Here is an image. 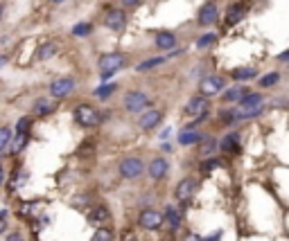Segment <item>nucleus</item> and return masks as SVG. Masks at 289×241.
<instances>
[{
	"label": "nucleus",
	"mask_w": 289,
	"mask_h": 241,
	"mask_svg": "<svg viewBox=\"0 0 289 241\" xmlns=\"http://www.w3.org/2000/svg\"><path fill=\"white\" fill-rule=\"evenodd\" d=\"M111 93H115V83H104V86H100L95 90V97L97 100H107V97H111Z\"/></svg>",
	"instance_id": "nucleus-29"
},
{
	"label": "nucleus",
	"mask_w": 289,
	"mask_h": 241,
	"mask_svg": "<svg viewBox=\"0 0 289 241\" xmlns=\"http://www.w3.org/2000/svg\"><path fill=\"white\" fill-rule=\"evenodd\" d=\"M9 147H12V129H9V126H5V129L0 131V149H2V151H7Z\"/></svg>",
	"instance_id": "nucleus-28"
},
{
	"label": "nucleus",
	"mask_w": 289,
	"mask_h": 241,
	"mask_svg": "<svg viewBox=\"0 0 289 241\" xmlns=\"http://www.w3.org/2000/svg\"><path fill=\"white\" fill-rule=\"evenodd\" d=\"M138 223L145 230H158L160 225L165 223V214H160L156 210H142L140 217H138Z\"/></svg>",
	"instance_id": "nucleus-6"
},
{
	"label": "nucleus",
	"mask_w": 289,
	"mask_h": 241,
	"mask_svg": "<svg viewBox=\"0 0 289 241\" xmlns=\"http://www.w3.org/2000/svg\"><path fill=\"white\" fill-rule=\"evenodd\" d=\"M183 241H203V239L199 235H195V232H188V235L183 237Z\"/></svg>",
	"instance_id": "nucleus-36"
},
{
	"label": "nucleus",
	"mask_w": 289,
	"mask_h": 241,
	"mask_svg": "<svg viewBox=\"0 0 289 241\" xmlns=\"http://www.w3.org/2000/svg\"><path fill=\"white\" fill-rule=\"evenodd\" d=\"M57 111V97H41L34 104V113L36 115H52Z\"/></svg>",
	"instance_id": "nucleus-14"
},
{
	"label": "nucleus",
	"mask_w": 289,
	"mask_h": 241,
	"mask_svg": "<svg viewBox=\"0 0 289 241\" xmlns=\"http://www.w3.org/2000/svg\"><path fill=\"white\" fill-rule=\"evenodd\" d=\"M217 16H219V7L217 2H213V0H208L206 5L199 9V14H197V23L203 25V27H208V25L217 23Z\"/></svg>",
	"instance_id": "nucleus-7"
},
{
	"label": "nucleus",
	"mask_w": 289,
	"mask_h": 241,
	"mask_svg": "<svg viewBox=\"0 0 289 241\" xmlns=\"http://www.w3.org/2000/svg\"><path fill=\"white\" fill-rule=\"evenodd\" d=\"M5 241H23V237L18 235V232H12V235H7Z\"/></svg>",
	"instance_id": "nucleus-37"
},
{
	"label": "nucleus",
	"mask_w": 289,
	"mask_h": 241,
	"mask_svg": "<svg viewBox=\"0 0 289 241\" xmlns=\"http://www.w3.org/2000/svg\"><path fill=\"white\" fill-rule=\"evenodd\" d=\"M124 54L120 52H109L100 59V72H118L124 65Z\"/></svg>",
	"instance_id": "nucleus-9"
},
{
	"label": "nucleus",
	"mask_w": 289,
	"mask_h": 241,
	"mask_svg": "<svg viewBox=\"0 0 289 241\" xmlns=\"http://www.w3.org/2000/svg\"><path fill=\"white\" fill-rule=\"evenodd\" d=\"M195 192H197L195 178H183V181L177 185V189H174V196H177L178 203H188V201L195 196Z\"/></svg>",
	"instance_id": "nucleus-10"
},
{
	"label": "nucleus",
	"mask_w": 289,
	"mask_h": 241,
	"mask_svg": "<svg viewBox=\"0 0 289 241\" xmlns=\"http://www.w3.org/2000/svg\"><path fill=\"white\" fill-rule=\"evenodd\" d=\"M52 2H66V0H52Z\"/></svg>",
	"instance_id": "nucleus-41"
},
{
	"label": "nucleus",
	"mask_w": 289,
	"mask_h": 241,
	"mask_svg": "<svg viewBox=\"0 0 289 241\" xmlns=\"http://www.w3.org/2000/svg\"><path fill=\"white\" fill-rule=\"evenodd\" d=\"M178 142H181L183 147H190V144L203 142V138H201L199 131H181V133H178Z\"/></svg>",
	"instance_id": "nucleus-21"
},
{
	"label": "nucleus",
	"mask_w": 289,
	"mask_h": 241,
	"mask_svg": "<svg viewBox=\"0 0 289 241\" xmlns=\"http://www.w3.org/2000/svg\"><path fill=\"white\" fill-rule=\"evenodd\" d=\"M246 93H248V90L244 88V86H233V88H226L224 90V100L226 101H237V104H240Z\"/></svg>",
	"instance_id": "nucleus-23"
},
{
	"label": "nucleus",
	"mask_w": 289,
	"mask_h": 241,
	"mask_svg": "<svg viewBox=\"0 0 289 241\" xmlns=\"http://www.w3.org/2000/svg\"><path fill=\"white\" fill-rule=\"evenodd\" d=\"M278 81H280V72H267V75L260 79V86H262V88H271Z\"/></svg>",
	"instance_id": "nucleus-26"
},
{
	"label": "nucleus",
	"mask_w": 289,
	"mask_h": 241,
	"mask_svg": "<svg viewBox=\"0 0 289 241\" xmlns=\"http://www.w3.org/2000/svg\"><path fill=\"white\" fill-rule=\"evenodd\" d=\"M142 171H145V162H142L140 158H136V156H129V158H124L122 162H120V176L127 178V181L138 178Z\"/></svg>",
	"instance_id": "nucleus-3"
},
{
	"label": "nucleus",
	"mask_w": 289,
	"mask_h": 241,
	"mask_svg": "<svg viewBox=\"0 0 289 241\" xmlns=\"http://www.w3.org/2000/svg\"><path fill=\"white\" fill-rule=\"evenodd\" d=\"M90 241H113V230L111 228H97Z\"/></svg>",
	"instance_id": "nucleus-27"
},
{
	"label": "nucleus",
	"mask_w": 289,
	"mask_h": 241,
	"mask_svg": "<svg viewBox=\"0 0 289 241\" xmlns=\"http://www.w3.org/2000/svg\"><path fill=\"white\" fill-rule=\"evenodd\" d=\"M89 221L95 225L107 223V221H111V212L104 205H95V207H90V212H89Z\"/></svg>",
	"instance_id": "nucleus-15"
},
{
	"label": "nucleus",
	"mask_w": 289,
	"mask_h": 241,
	"mask_svg": "<svg viewBox=\"0 0 289 241\" xmlns=\"http://www.w3.org/2000/svg\"><path fill=\"white\" fill-rule=\"evenodd\" d=\"M72 118H75V122L79 124V126H84V129H93V126H97V124L102 122L100 111L90 104H79L75 108V113H72Z\"/></svg>",
	"instance_id": "nucleus-1"
},
{
	"label": "nucleus",
	"mask_w": 289,
	"mask_h": 241,
	"mask_svg": "<svg viewBox=\"0 0 289 241\" xmlns=\"http://www.w3.org/2000/svg\"><path fill=\"white\" fill-rule=\"evenodd\" d=\"M93 32V25L90 23H79L72 27V36H89Z\"/></svg>",
	"instance_id": "nucleus-30"
},
{
	"label": "nucleus",
	"mask_w": 289,
	"mask_h": 241,
	"mask_svg": "<svg viewBox=\"0 0 289 241\" xmlns=\"http://www.w3.org/2000/svg\"><path fill=\"white\" fill-rule=\"evenodd\" d=\"M54 54H57V43L54 41H45V43H41V45L36 47V59L39 61L52 59Z\"/></svg>",
	"instance_id": "nucleus-17"
},
{
	"label": "nucleus",
	"mask_w": 289,
	"mask_h": 241,
	"mask_svg": "<svg viewBox=\"0 0 289 241\" xmlns=\"http://www.w3.org/2000/svg\"><path fill=\"white\" fill-rule=\"evenodd\" d=\"M217 167H224V162L219 158H210L203 162V171H213V169H217Z\"/></svg>",
	"instance_id": "nucleus-32"
},
{
	"label": "nucleus",
	"mask_w": 289,
	"mask_h": 241,
	"mask_svg": "<svg viewBox=\"0 0 289 241\" xmlns=\"http://www.w3.org/2000/svg\"><path fill=\"white\" fill-rule=\"evenodd\" d=\"M156 45H158L160 50H174L177 36L172 34V32H158V34H156Z\"/></svg>",
	"instance_id": "nucleus-18"
},
{
	"label": "nucleus",
	"mask_w": 289,
	"mask_h": 241,
	"mask_svg": "<svg viewBox=\"0 0 289 241\" xmlns=\"http://www.w3.org/2000/svg\"><path fill=\"white\" fill-rule=\"evenodd\" d=\"M30 124H32L30 118H21V120H18V124H16V133H27Z\"/></svg>",
	"instance_id": "nucleus-33"
},
{
	"label": "nucleus",
	"mask_w": 289,
	"mask_h": 241,
	"mask_svg": "<svg viewBox=\"0 0 289 241\" xmlns=\"http://www.w3.org/2000/svg\"><path fill=\"white\" fill-rule=\"evenodd\" d=\"M27 144V133H16V138H14V142H12V147H9V153H21L23 151V147Z\"/></svg>",
	"instance_id": "nucleus-25"
},
{
	"label": "nucleus",
	"mask_w": 289,
	"mask_h": 241,
	"mask_svg": "<svg viewBox=\"0 0 289 241\" xmlns=\"http://www.w3.org/2000/svg\"><path fill=\"white\" fill-rule=\"evenodd\" d=\"M147 171L154 181H163V178L170 174V162H167L165 158H154L152 162H149Z\"/></svg>",
	"instance_id": "nucleus-13"
},
{
	"label": "nucleus",
	"mask_w": 289,
	"mask_h": 241,
	"mask_svg": "<svg viewBox=\"0 0 289 241\" xmlns=\"http://www.w3.org/2000/svg\"><path fill=\"white\" fill-rule=\"evenodd\" d=\"M215 41H217V34H215V32H210V34H203L199 41H197V47H208V45H213Z\"/></svg>",
	"instance_id": "nucleus-31"
},
{
	"label": "nucleus",
	"mask_w": 289,
	"mask_h": 241,
	"mask_svg": "<svg viewBox=\"0 0 289 241\" xmlns=\"http://www.w3.org/2000/svg\"><path fill=\"white\" fill-rule=\"evenodd\" d=\"M104 25L113 32H120L124 25H127V14H124V9H111V12L104 16Z\"/></svg>",
	"instance_id": "nucleus-12"
},
{
	"label": "nucleus",
	"mask_w": 289,
	"mask_h": 241,
	"mask_svg": "<svg viewBox=\"0 0 289 241\" xmlns=\"http://www.w3.org/2000/svg\"><path fill=\"white\" fill-rule=\"evenodd\" d=\"M149 106V95L145 90H131L127 93L124 97V108L129 113H140V111H147Z\"/></svg>",
	"instance_id": "nucleus-2"
},
{
	"label": "nucleus",
	"mask_w": 289,
	"mask_h": 241,
	"mask_svg": "<svg viewBox=\"0 0 289 241\" xmlns=\"http://www.w3.org/2000/svg\"><path fill=\"white\" fill-rule=\"evenodd\" d=\"M165 61H167L165 54H160V57H152V59H147V61H142V63H138L136 70H138V72L152 70V68H156V65H160V63H165Z\"/></svg>",
	"instance_id": "nucleus-24"
},
{
	"label": "nucleus",
	"mask_w": 289,
	"mask_h": 241,
	"mask_svg": "<svg viewBox=\"0 0 289 241\" xmlns=\"http://www.w3.org/2000/svg\"><path fill=\"white\" fill-rule=\"evenodd\" d=\"M213 149H215V140H206L203 142V147H201V153H203V156H210Z\"/></svg>",
	"instance_id": "nucleus-35"
},
{
	"label": "nucleus",
	"mask_w": 289,
	"mask_h": 241,
	"mask_svg": "<svg viewBox=\"0 0 289 241\" xmlns=\"http://www.w3.org/2000/svg\"><path fill=\"white\" fill-rule=\"evenodd\" d=\"M75 86H77L75 77H59V79H54V81L50 83V95L57 97V100H61V97H68V95L75 90Z\"/></svg>",
	"instance_id": "nucleus-5"
},
{
	"label": "nucleus",
	"mask_w": 289,
	"mask_h": 241,
	"mask_svg": "<svg viewBox=\"0 0 289 241\" xmlns=\"http://www.w3.org/2000/svg\"><path fill=\"white\" fill-rule=\"evenodd\" d=\"M165 223L170 230H178V225H181V214L177 212V207L174 205H167L165 207Z\"/></svg>",
	"instance_id": "nucleus-22"
},
{
	"label": "nucleus",
	"mask_w": 289,
	"mask_h": 241,
	"mask_svg": "<svg viewBox=\"0 0 289 241\" xmlns=\"http://www.w3.org/2000/svg\"><path fill=\"white\" fill-rule=\"evenodd\" d=\"M278 61H289V50H285V52L278 54Z\"/></svg>",
	"instance_id": "nucleus-40"
},
{
	"label": "nucleus",
	"mask_w": 289,
	"mask_h": 241,
	"mask_svg": "<svg viewBox=\"0 0 289 241\" xmlns=\"http://www.w3.org/2000/svg\"><path fill=\"white\" fill-rule=\"evenodd\" d=\"M219 239H222V230H219V232H213V235L206 237L203 241H219Z\"/></svg>",
	"instance_id": "nucleus-38"
},
{
	"label": "nucleus",
	"mask_w": 289,
	"mask_h": 241,
	"mask_svg": "<svg viewBox=\"0 0 289 241\" xmlns=\"http://www.w3.org/2000/svg\"><path fill=\"white\" fill-rule=\"evenodd\" d=\"M230 75H233V79H237V81H248V79L258 77V70L251 68V65H242V68H233Z\"/></svg>",
	"instance_id": "nucleus-19"
},
{
	"label": "nucleus",
	"mask_w": 289,
	"mask_h": 241,
	"mask_svg": "<svg viewBox=\"0 0 289 241\" xmlns=\"http://www.w3.org/2000/svg\"><path fill=\"white\" fill-rule=\"evenodd\" d=\"M244 16H246V7H244L242 2H237V5H230V7H228V12H226V25L240 23Z\"/></svg>",
	"instance_id": "nucleus-16"
},
{
	"label": "nucleus",
	"mask_w": 289,
	"mask_h": 241,
	"mask_svg": "<svg viewBox=\"0 0 289 241\" xmlns=\"http://www.w3.org/2000/svg\"><path fill=\"white\" fill-rule=\"evenodd\" d=\"M122 5H127V7H138V5H140V0H122Z\"/></svg>",
	"instance_id": "nucleus-39"
},
{
	"label": "nucleus",
	"mask_w": 289,
	"mask_h": 241,
	"mask_svg": "<svg viewBox=\"0 0 289 241\" xmlns=\"http://www.w3.org/2000/svg\"><path fill=\"white\" fill-rule=\"evenodd\" d=\"M237 147H240V136H237V133H228L224 140L219 142V149L226 153H235Z\"/></svg>",
	"instance_id": "nucleus-20"
},
{
	"label": "nucleus",
	"mask_w": 289,
	"mask_h": 241,
	"mask_svg": "<svg viewBox=\"0 0 289 241\" xmlns=\"http://www.w3.org/2000/svg\"><path fill=\"white\" fill-rule=\"evenodd\" d=\"M222 90H226V81H224V77H219V75L203 77V79H201V83H199V93L206 95V97L219 95Z\"/></svg>",
	"instance_id": "nucleus-4"
},
{
	"label": "nucleus",
	"mask_w": 289,
	"mask_h": 241,
	"mask_svg": "<svg viewBox=\"0 0 289 241\" xmlns=\"http://www.w3.org/2000/svg\"><path fill=\"white\" fill-rule=\"evenodd\" d=\"M160 120H163V113L158 111V108H147V111L140 115V120H138V126H140L142 131H152L154 126H158Z\"/></svg>",
	"instance_id": "nucleus-11"
},
{
	"label": "nucleus",
	"mask_w": 289,
	"mask_h": 241,
	"mask_svg": "<svg viewBox=\"0 0 289 241\" xmlns=\"http://www.w3.org/2000/svg\"><path fill=\"white\" fill-rule=\"evenodd\" d=\"M89 201H90V196H89V194H82V196H75L70 205H75V207H84L86 203H89Z\"/></svg>",
	"instance_id": "nucleus-34"
},
{
	"label": "nucleus",
	"mask_w": 289,
	"mask_h": 241,
	"mask_svg": "<svg viewBox=\"0 0 289 241\" xmlns=\"http://www.w3.org/2000/svg\"><path fill=\"white\" fill-rule=\"evenodd\" d=\"M206 111H208L206 95H195V97L185 104V115H188V118H201V115H206Z\"/></svg>",
	"instance_id": "nucleus-8"
}]
</instances>
